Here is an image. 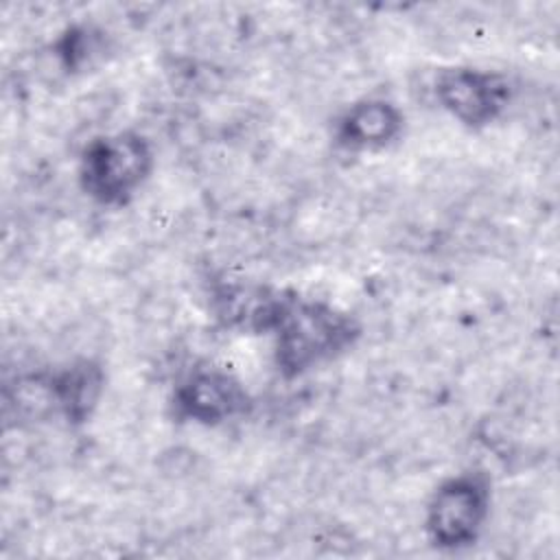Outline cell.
Segmentation results:
<instances>
[{"instance_id": "obj_1", "label": "cell", "mask_w": 560, "mask_h": 560, "mask_svg": "<svg viewBox=\"0 0 560 560\" xmlns=\"http://www.w3.org/2000/svg\"><path fill=\"white\" fill-rule=\"evenodd\" d=\"M267 332L276 335L278 365L287 374H300L335 357L357 335L346 313L289 293L278 295Z\"/></svg>"}, {"instance_id": "obj_2", "label": "cell", "mask_w": 560, "mask_h": 560, "mask_svg": "<svg viewBox=\"0 0 560 560\" xmlns=\"http://www.w3.org/2000/svg\"><path fill=\"white\" fill-rule=\"evenodd\" d=\"M151 151L136 133H116L94 140L83 155V188L103 203H122L144 182Z\"/></svg>"}, {"instance_id": "obj_3", "label": "cell", "mask_w": 560, "mask_h": 560, "mask_svg": "<svg viewBox=\"0 0 560 560\" xmlns=\"http://www.w3.org/2000/svg\"><path fill=\"white\" fill-rule=\"evenodd\" d=\"M488 501V486L477 475H459L444 481L427 508L431 540L446 549L470 545L486 521Z\"/></svg>"}, {"instance_id": "obj_4", "label": "cell", "mask_w": 560, "mask_h": 560, "mask_svg": "<svg viewBox=\"0 0 560 560\" xmlns=\"http://www.w3.org/2000/svg\"><path fill=\"white\" fill-rule=\"evenodd\" d=\"M435 94L444 109L470 127L492 122L510 101V85L503 77L475 68L446 70Z\"/></svg>"}, {"instance_id": "obj_5", "label": "cell", "mask_w": 560, "mask_h": 560, "mask_svg": "<svg viewBox=\"0 0 560 560\" xmlns=\"http://www.w3.org/2000/svg\"><path fill=\"white\" fill-rule=\"evenodd\" d=\"M247 402L243 387L228 374L217 370L195 372L175 392L179 416L195 422L214 424L236 416Z\"/></svg>"}, {"instance_id": "obj_6", "label": "cell", "mask_w": 560, "mask_h": 560, "mask_svg": "<svg viewBox=\"0 0 560 560\" xmlns=\"http://www.w3.org/2000/svg\"><path fill=\"white\" fill-rule=\"evenodd\" d=\"M400 131V114L385 101H363L339 120V142L348 149H381Z\"/></svg>"}]
</instances>
